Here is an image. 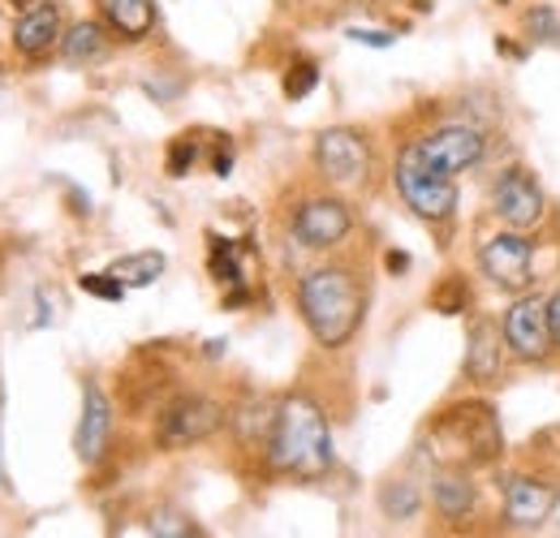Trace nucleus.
Listing matches in <instances>:
<instances>
[{"label":"nucleus","instance_id":"1","mask_svg":"<svg viewBox=\"0 0 560 538\" xmlns=\"http://www.w3.org/2000/svg\"><path fill=\"white\" fill-rule=\"evenodd\" d=\"M268 470L284 473V478H324L337 461L332 448V426L319 401H311L306 393H289L277 401V418H272V435H268Z\"/></svg>","mask_w":560,"mask_h":538},{"label":"nucleus","instance_id":"2","mask_svg":"<svg viewBox=\"0 0 560 538\" xmlns=\"http://www.w3.org/2000/svg\"><path fill=\"white\" fill-rule=\"evenodd\" d=\"M293 297H298V315H302L306 332L324 349H346L366 319V289H362L358 271L346 264L311 268L298 280Z\"/></svg>","mask_w":560,"mask_h":538},{"label":"nucleus","instance_id":"3","mask_svg":"<svg viewBox=\"0 0 560 538\" xmlns=\"http://www.w3.org/2000/svg\"><path fill=\"white\" fill-rule=\"evenodd\" d=\"M504 453L500 418L488 401H462L435 413L431 422V461L444 470H479Z\"/></svg>","mask_w":560,"mask_h":538},{"label":"nucleus","instance_id":"4","mask_svg":"<svg viewBox=\"0 0 560 538\" xmlns=\"http://www.w3.org/2000/svg\"><path fill=\"white\" fill-rule=\"evenodd\" d=\"M393 186H397L401 202H406L419 220H427V224H444V220L457 215V202H462L457 177L435 173L419 155L415 142L401 147V155H397V164H393Z\"/></svg>","mask_w":560,"mask_h":538},{"label":"nucleus","instance_id":"5","mask_svg":"<svg viewBox=\"0 0 560 538\" xmlns=\"http://www.w3.org/2000/svg\"><path fill=\"white\" fill-rule=\"evenodd\" d=\"M491 215L500 220V229H517V233H530L544 224L548 215V195L539 186V177L526 168V164H504L491 182Z\"/></svg>","mask_w":560,"mask_h":538},{"label":"nucleus","instance_id":"6","mask_svg":"<svg viewBox=\"0 0 560 538\" xmlns=\"http://www.w3.org/2000/svg\"><path fill=\"white\" fill-rule=\"evenodd\" d=\"M500 332H504L509 358L522 366H539L557 353L552 332H548V297L544 293H517L500 315Z\"/></svg>","mask_w":560,"mask_h":538},{"label":"nucleus","instance_id":"7","mask_svg":"<svg viewBox=\"0 0 560 538\" xmlns=\"http://www.w3.org/2000/svg\"><path fill=\"white\" fill-rule=\"evenodd\" d=\"M229 422V409L215 401V397H203V393H186L168 405L155 422V444L164 453H182V448H195V444H208L211 435Z\"/></svg>","mask_w":560,"mask_h":538},{"label":"nucleus","instance_id":"8","mask_svg":"<svg viewBox=\"0 0 560 538\" xmlns=\"http://www.w3.org/2000/svg\"><path fill=\"white\" fill-rule=\"evenodd\" d=\"M419 155L435 168V173H448V177H462L470 168H479L488 160L491 138L483 126H470V121H444V126H431L427 134L415 138Z\"/></svg>","mask_w":560,"mask_h":538},{"label":"nucleus","instance_id":"9","mask_svg":"<svg viewBox=\"0 0 560 538\" xmlns=\"http://www.w3.org/2000/svg\"><path fill=\"white\" fill-rule=\"evenodd\" d=\"M479 271L495 289H504L509 297L530 293V284H535V242H530V233L495 229L491 237H483L479 242Z\"/></svg>","mask_w":560,"mask_h":538},{"label":"nucleus","instance_id":"10","mask_svg":"<svg viewBox=\"0 0 560 538\" xmlns=\"http://www.w3.org/2000/svg\"><path fill=\"white\" fill-rule=\"evenodd\" d=\"M311 160L324 182L332 186H362L371 177V138L358 126H328L315 134Z\"/></svg>","mask_w":560,"mask_h":538},{"label":"nucleus","instance_id":"11","mask_svg":"<svg viewBox=\"0 0 560 538\" xmlns=\"http://www.w3.org/2000/svg\"><path fill=\"white\" fill-rule=\"evenodd\" d=\"M289 233L298 246L306 250H337L353 233V211L337 195H311L293 207L289 215Z\"/></svg>","mask_w":560,"mask_h":538},{"label":"nucleus","instance_id":"12","mask_svg":"<svg viewBox=\"0 0 560 538\" xmlns=\"http://www.w3.org/2000/svg\"><path fill=\"white\" fill-rule=\"evenodd\" d=\"M9 39H13V52H18L22 61H44V57H52V52L61 48V39H66V9H61V0H31V4L18 13Z\"/></svg>","mask_w":560,"mask_h":538},{"label":"nucleus","instance_id":"13","mask_svg":"<svg viewBox=\"0 0 560 538\" xmlns=\"http://www.w3.org/2000/svg\"><path fill=\"white\" fill-rule=\"evenodd\" d=\"M500 491H504L500 517L513 530H539L557 508V482H548L544 473H513Z\"/></svg>","mask_w":560,"mask_h":538},{"label":"nucleus","instance_id":"14","mask_svg":"<svg viewBox=\"0 0 560 538\" xmlns=\"http://www.w3.org/2000/svg\"><path fill=\"white\" fill-rule=\"evenodd\" d=\"M108 444H113V401H108V393L95 379H86L82 384L78 431H73V453H78L82 466H100Z\"/></svg>","mask_w":560,"mask_h":538},{"label":"nucleus","instance_id":"15","mask_svg":"<svg viewBox=\"0 0 560 538\" xmlns=\"http://www.w3.org/2000/svg\"><path fill=\"white\" fill-rule=\"evenodd\" d=\"M504 358H509V349H504L500 319H475L470 332H466V379L479 384V388L500 384Z\"/></svg>","mask_w":560,"mask_h":538},{"label":"nucleus","instance_id":"16","mask_svg":"<svg viewBox=\"0 0 560 538\" xmlns=\"http://www.w3.org/2000/svg\"><path fill=\"white\" fill-rule=\"evenodd\" d=\"M100 22L117 44H147L160 26V4L155 0H91Z\"/></svg>","mask_w":560,"mask_h":538},{"label":"nucleus","instance_id":"17","mask_svg":"<svg viewBox=\"0 0 560 538\" xmlns=\"http://www.w3.org/2000/svg\"><path fill=\"white\" fill-rule=\"evenodd\" d=\"M431 500H435V513L448 517V522H462L479 508V487L470 470H440L435 473V487H431Z\"/></svg>","mask_w":560,"mask_h":538},{"label":"nucleus","instance_id":"18","mask_svg":"<svg viewBox=\"0 0 560 538\" xmlns=\"http://www.w3.org/2000/svg\"><path fill=\"white\" fill-rule=\"evenodd\" d=\"M113 48V35H108V26L95 17H82V22H73L66 26V39H61V48H57V57L66 61V66H91V61H100L104 52Z\"/></svg>","mask_w":560,"mask_h":538},{"label":"nucleus","instance_id":"19","mask_svg":"<svg viewBox=\"0 0 560 538\" xmlns=\"http://www.w3.org/2000/svg\"><path fill=\"white\" fill-rule=\"evenodd\" d=\"M168 268V259H164V250H135V255H121V259H113L108 271L126 284V289H147V284H155L160 276Z\"/></svg>","mask_w":560,"mask_h":538},{"label":"nucleus","instance_id":"20","mask_svg":"<svg viewBox=\"0 0 560 538\" xmlns=\"http://www.w3.org/2000/svg\"><path fill=\"white\" fill-rule=\"evenodd\" d=\"M380 508H384V517H393V522H410V517H419L422 513L419 482H410V478H393V482H384V487H380Z\"/></svg>","mask_w":560,"mask_h":538},{"label":"nucleus","instance_id":"21","mask_svg":"<svg viewBox=\"0 0 560 538\" xmlns=\"http://www.w3.org/2000/svg\"><path fill=\"white\" fill-rule=\"evenodd\" d=\"M199 155H203V142H199V138L177 134L173 142H168V151H164V173H168L173 182H182V177H190V173H195Z\"/></svg>","mask_w":560,"mask_h":538},{"label":"nucleus","instance_id":"22","mask_svg":"<svg viewBox=\"0 0 560 538\" xmlns=\"http://www.w3.org/2000/svg\"><path fill=\"white\" fill-rule=\"evenodd\" d=\"M522 35L530 44H560V13L552 4H530L522 13Z\"/></svg>","mask_w":560,"mask_h":538},{"label":"nucleus","instance_id":"23","mask_svg":"<svg viewBox=\"0 0 560 538\" xmlns=\"http://www.w3.org/2000/svg\"><path fill=\"white\" fill-rule=\"evenodd\" d=\"M431 306H435L440 315H462V311H470V284H466L457 271H448V276L431 289Z\"/></svg>","mask_w":560,"mask_h":538},{"label":"nucleus","instance_id":"24","mask_svg":"<svg viewBox=\"0 0 560 538\" xmlns=\"http://www.w3.org/2000/svg\"><path fill=\"white\" fill-rule=\"evenodd\" d=\"M319 86V66L311 61V57H293L289 69H284V82H280V91H284V100H306L311 91Z\"/></svg>","mask_w":560,"mask_h":538},{"label":"nucleus","instance_id":"25","mask_svg":"<svg viewBox=\"0 0 560 538\" xmlns=\"http://www.w3.org/2000/svg\"><path fill=\"white\" fill-rule=\"evenodd\" d=\"M78 289L91 293V297H100V302H121V297L130 293L113 271H82V276H78Z\"/></svg>","mask_w":560,"mask_h":538},{"label":"nucleus","instance_id":"26","mask_svg":"<svg viewBox=\"0 0 560 538\" xmlns=\"http://www.w3.org/2000/svg\"><path fill=\"white\" fill-rule=\"evenodd\" d=\"M151 538H195V526L177 508H160L151 517Z\"/></svg>","mask_w":560,"mask_h":538},{"label":"nucleus","instance_id":"27","mask_svg":"<svg viewBox=\"0 0 560 538\" xmlns=\"http://www.w3.org/2000/svg\"><path fill=\"white\" fill-rule=\"evenodd\" d=\"M350 39L353 44H366V48H393V44H397V31H384V26H353Z\"/></svg>","mask_w":560,"mask_h":538},{"label":"nucleus","instance_id":"28","mask_svg":"<svg viewBox=\"0 0 560 538\" xmlns=\"http://www.w3.org/2000/svg\"><path fill=\"white\" fill-rule=\"evenodd\" d=\"M233 160H237V151H233V138L220 134L215 151H211V173H215V177H229V173H233Z\"/></svg>","mask_w":560,"mask_h":538},{"label":"nucleus","instance_id":"29","mask_svg":"<svg viewBox=\"0 0 560 538\" xmlns=\"http://www.w3.org/2000/svg\"><path fill=\"white\" fill-rule=\"evenodd\" d=\"M548 332H552V349H560V284L548 293Z\"/></svg>","mask_w":560,"mask_h":538},{"label":"nucleus","instance_id":"30","mask_svg":"<svg viewBox=\"0 0 560 538\" xmlns=\"http://www.w3.org/2000/svg\"><path fill=\"white\" fill-rule=\"evenodd\" d=\"M410 268V255L406 250H388V271H406Z\"/></svg>","mask_w":560,"mask_h":538},{"label":"nucleus","instance_id":"31","mask_svg":"<svg viewBox=\"0 0 560 538\" xmlns=\"http://www.w3.org/2000/svg\"><path fill=\"white\" fill-rule=\"evenodd\" d=\"M13 4H18V9H26V4H31V0H13Z\"/></svg>","mask_w":560,"mask_h":538}]
</instances>
